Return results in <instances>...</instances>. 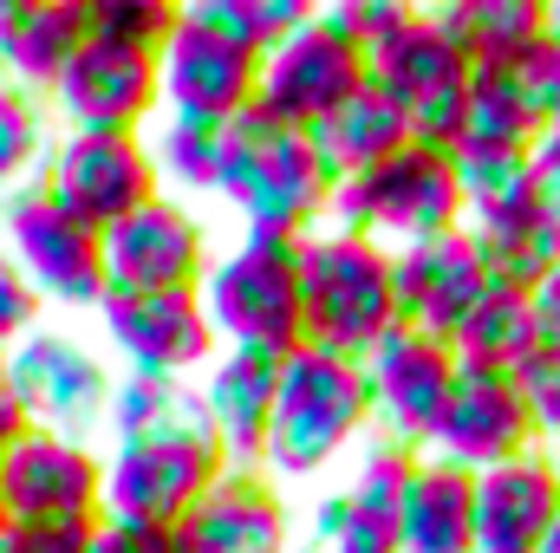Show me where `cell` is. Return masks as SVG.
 I'll return each mask as SVG.
<instances>
[{
    "mask_svg": "<svg viewBox=\"0 0 560 553\" xmlns=\"http://www.w3.org/2000/svg\"><path fill=\"white\" fill-rule=\"evenodd\" d=\"M365 436H372V391H365L359 358H339L319 345H300L280 358L275 416H268V443H261V475L275 489L326 475Z\"/></svg>",
    "mask_w": 560,
    "mask_h": 553,
    "instance_id": "1",
    "label": "cell"
},
{
    "mask_svg": "<svg viewBox=\"0 0 560 553\" xmlns=\"http://www.w3.org/2000/svg\"><path fill=\"white\" fill-rule=\"evenodd\" d=\"M332 189H339V176H332V163L319 156V143L306 131H280L255 105L222 125V183H215V196L242 215V235L300 242V235L326 228Z\"/></svg>",
    "mask_w": 560,
    "mask_h": 553,
    "instance_id": "2",
    "label": "cell"
},
{
    "mask_svg": "<svg viewBox=\"0 0 560 553\" xmlns=\"http://www.w3.org/2000/svg\"><path fill=\"white\" fill-rule=\"evenodd\" d=\"M293 274H300V326L306 345L339 352V358H365L392 326H398V299H392V248L352 235V228H313L293 242Z\"/></svg>",
    "mask_w": 560,
    "mask_h": 553,
    "instance_id": "3",
    "label": "cell"
},
{
    "mask_svg": "<svg viewBox=\"0 0 560 553\" xmlns=\"http://www.w3.org/2000/svg\"><path fill=\"white\" fill-rule=\"evenodd\" d=\"M202 313L215 326L222 352H255V358H287L306 345L300 326V274H293V242L275 235H242L229 255L209 261L202 274Z\"/></svg>",
    "mask_w": 560,
    "mask_h": 553,
    "instance_id": "4",
    "label": "cell"
},
{
    "mask_svg": "<svg viewBox=\"0 0 560 553\" xmlns=\"http://www.w3.org/2000/svg\"><path fill=\"white\" fill-rule=\"evenodd\" d=\"M229 469L209 416H176L163 430H143L112 443L105 456V515L118 521H156V528H176L209 489L215 475Z\"/></svg>",
    "mask_w": 560,
    "mask_h": 553,
    "instance_id": "5",
    "label": "cell"
},
{
    "mask_svg": "<svg viewBox=\"0 0 560 553\" xmlns=\"http://www.w3.org/2000/svg\"><path fill=\"white\" fill-rule=\"evenodd\" d=\"M326 228H352L378 248H411V242L463 228V189L450 176V156L411 143L365 176H339Z\"/></svg>",
    "mask_w": 560,
    "mask_h": 553,
    "instance_id": "6",
    "label": "cell"
},
{
    "mask_svg": "<svg viewBox=\"0 0 560 553\" xmlns=\"http://www.w3.org/2000/svg\"><path fill=\"white\" fill-rule=\"evenodd\" d=\"M0 255L33 280L46 306H92L105 299V242L72 222L39 183L0 196Z\"/></svg>",
    "mask_w": 560,
    "mask_h": 553,
    "instance_id": "7",
    "label": "cell"
},
{
    "mask_svg": "<svg viewBox=\"0 0 560 553\" xmlns=\"http://www.w3.org/2000/svg\"><path fill=\"white\" fill-rule=\"evenodd\" d=\"M359 85H365V52L313 7V20L293 26L275 52L261 59L255 111L275 118L280 131H306V138H313Z\"/></svg>",
    "mask_w": 560,
    "mask_h": 553,
    "instance_id": "8",
    "label": "cell"
},
{
    "mask_svg": "<svg viewBox=\"0 0 560 553\" xmlns=\"http://www.w3.org/2000/svg\"><path fill=\"white\" fill-rule=\"evenodd\" d=\"M72 222H85L92 235L118 228L125 215H138L143 202L163 196L150 143L143 138H92V131H66L52 138L39 176H33Z\"/></svg>",
    "mask_w": 560,
    "mask_h": 553,
    "instance_id": "9",
    "label": "cell"
},
{
    "mask_svg": "<svg viewBox=\"0 0 560 553\" xmlns=\"http://www.w3.org/2000/svg\"><path fill=\"white\" fill-rule=\"evenodd\" d=\"M98 326H105V345L125 358V378L196 385L222 352L196 286L189 293H105Z\"/></svg>",
    "mask_w": 560,
    "mask_h": 553,
    "instance_id": "10",
    "label": "cell"
},
{
    "mask_svg": "<svg viewBox=\"0 0 560 553\" xmlns=\"http://www.w3.org/2000/svg\"><path fill=\"white\" fill-rule=\"evenodd\" d=\"M0 365H7V385H13L26 423H39V430H59V436L92 443V430L112 411V385H118V378H112V365H105L92 345H79L72 332L39 326V332L20 339Z\"/></svg>",
    "mask_w": 560,
    "mask_h": 553,
    "instance_id": "11",
    "label": "cell"
},
{
    "mask_svg": "<svg viewBox=\"0 0 560 553\" xmlns=\"http://www.w3.org/2000/svg\"><path fill=\"white\" fill-rule=\"evenodd\" d=\"M52 118L66 131H92V138H143L163 118V92H156V59L131 46H105L85 39L72 52V66L59 72V85L46 92Z\"/></svg>",
    "mask_w": 560,
    "mask_h": 553,
    "instance_id": "12",
    "label": "cell"
},
{
    "mask_svg": "<svg viewBox=\"0 0 560 553\" xmlns=\"http://www.w3.org/2000/svg\"><path fill=\"white\" fill-rule=\"evenodd\" d=\"M255 79H261V59L235 39H222L215 26H202L189 7L176 20V33L163 39L156 52V92H163V118H183V125H229L255 105Z\"/></svg>",
    "mask_w": 560,
    "mask_h": 553,
    "instance_id": "13",
    "label": "cell"
},
{
    "mask_svg": "<svg viewBox=\"0 0 560 553\" xmlns=\"http://www.w3.org/2000/svg\"><path fill=\"white\" fill-rule=\"evenodd\" d=\"M98 242H105V293H189L215 261L209 222L176 196L143 202Z\"/></svg>",
    "mask_w": 560,
    "mask_h": 553,
    "instance_id": "14",
    "label": "cell"
},
{
    "mask_svg": "<svg viewBox=\"0 0 560 553\" xmlns=\"http://www.w3.org/2000/svg\"><path fill=\"white\" fill-rule=\"evenodd\" d=\"M365 391H372V436H392L405 449H430V430L450 404V378H456V352L430 332L392 326L365 358Z\"/></svg>",
    "mask_w": 560,
    "mask_h": 553,
    "instance_id": "15",
    "label": "cell"
},
{
    "mask_svg": "<svg viewBox=\"0 0 560 553\" xmlns=\"http://www.w3.org/2000/svg\"><path fill=\"white\" fill-rule=\"evenodd\" d=\"M0 489L13 521H98L105 515V456L79 436L26 423L0 456Z\"/></svg>",
    "mask_w": 560,
    "mask_h": 553,
    "instance_id": "16",
    "label": "cell"
},
{
    "mask_svg": "<svg viewBox=\"0 0 560 553\" xmlns=\"http://www.w3.org/2000/svg\"><path fill=\"white\" fill-rule=\"evenodd\" d=\"M535 449V423L522 411V391L509 372H489V365H469L456 358V378H450V404L430 430V449L436 462H456L469 475L495 469V462H515Z\"/></svg>",
    "mask_w": 560,
    "mask_h": 553,
    "instance_id": "17",
    "label": "cell"
},
{
    "mask_svg": "<svg viewBox=\"0 0 560 553\" xmlns=\"http://www.w3.org/2000/svg\"><path fill=\"white\" fill-rule=\"evenodd\" d=\"M482 293H489V268H482L469 228L392 248V299H398V326H411V332H430L450 345Z\"/></svg>",
    "mask_w": 560,
    "mask_h": 553,
    "instance_id": "18",
    "label": "cell"
},
{
    "mask_svg": "<svg viewBox=\"0 0 560 553\" xmlns=\"http://www.w3.org/2000/svg\"><path fill=\"white\" fill-rule=\"evenodd\" d=\"M183 553H293V508L261 469H222L215 489L176 521Z\"/></svg>",
    "mask_w": 560,
    "mask_h": 553,
    "instance_id": "19",
    "label": "cell"
},
{
    "mask_svg": "<svg viewBox=\"0 0 560 553\" xmlns=\"http://www.w3.org/2000/svg\"><path fill=\"white\" fill-rule=\"evenodd\" d=\"M560 521V462L528 449L476 475V553H535Z\"/></svg>",
    "mask_w": 560,
    "mask_h": 553,
    "instance_id": "20",
    "label": "cell"
},
{
    "mask_svg": "<svg viewBox=\"0 0 560 553\" xmlns=\"http://www.w3.org/2000/svg\"><path fill=\"white\" fill-rule=\"evenodd\" d=\"M359 52H365V79L385 85L392 98H405V111H411L418 98H430V92L469 85V72H476V66L456 52V39L443 33L436 7H411V0H398L392 20H385Z\"/></svg>",
    "mask_w": 560,
    "mask_h": 553,
    "instance_id": "21",
    "label": "cell"
},
{
    "mask_svg": "<svg viewBox=\"0 0 560 553\" xmlns=\"http://www.w3.org/2000/svg\"><path fill=\"white\" fill-rule=\"evenodd\" d=\"M463 228H469V242H476V255H482V268H489L495 286L535 293L560 268V228L541 215V202L528 196V183H515V189L463 209Z\"/></svg>",
    "mask_w": 560,
    "mask_h": 553,
    "instance_id": "22",
    "label": "cell"
},
{
    "mask_svg": "<svg viewBox=\"0 0 560 553\" xmlns=\"http://www.w3.org/2000/svg\"><path fill=\"white\" fill-rule=\"evenodd\" d=\"M275 385H280V365L275 358H255V352H215V365L196 378V404L209 416L229 469H261Z\"/></svg>",
    "mask_w": 560,
    "mask_h": 553,
    "instance_id": "23",
    "label": "cell"
},
{
    "mask_svg": "<svg viewBox=\"0 0 560 553\" xmlns=\"http://www.w3.org/2000/svg\"><path fill=\"white\" fill-rule=\"evenodd\" d=\"M85 39V0H0V79L33 98L59 85Z\"/></svg>",
    "mask_w": 560,
    "mask_h": 553,
    "instance_id": "24",
    "label": "cell"
},
{
    "mask_svg": "<svg viewBox=\"0 0 560 553\" xmlns=\"http://www.w3.org/2000/svg\"><path fill=\"white\" fill-rule=\"evenodd\" d=\"M398 553H476V475L456 462L418 456L398 521H392Z\"/></svg>",
    "mask_w": 560,
    "mask_h": 553,
    "instance_id": "25",
    "label": "cell"
},
{
    "mask_svg": "<svg viewBox=\"0 0 560 553\" xmlns=\"http://www.w3.org/2000/svg\"><path fill=\"white\" fill-rule=\"evenodd\" d=\"M319 156L332 163V176H365V169H378V163H392L398 150H411V111H405V98H392L385 85H359L319 131Z\"/></svg>",
    "mask_w": 560,
    "mask_h": 553,
    "instance_id": "26",
    "label": "cell"
},
{
    "mask_svg": "<svg viewBox=\"0 0 560 553\" xmlns=\"http://www.w3.org/2000/svg\"><path fill=\"white\" fill-rule=\"evenodd\" d=\"M436 20L456 39V52L482 72L509 66L522 46L548 33V0H436Z\"/></svg>",
    "mask_w": 560,
    "mask_h": 553,
    "instance_id": "27",
    "label": "cell"
},
{
    "mask_svg": "<svg viewBox=\"0 0 560 553\" xmlns=\"http://www.w3.org/2000/svg\"><path fill=\"white\" fill-rule=\"evenodd\" d=\"M450 352L469 358V365H489V372H515L528 352H541L535 299H528L522 286H495V280H489V293H482V299L469 306V319L456 326Z\"/></svg>",
    "mask_w": 560,
    "mask_h": 553,
    "instance_id": "28",
    "label": "cell"
},
{
    "mask_svg": "<svg viewBox=\"0 0 560 553\" xmlns=\"http://www.w3.org/2000/svg\"><path fill=\"white\" fill-rule=\"evenodd\" d=\"M150 163L163 196L189 202V196H215L222 183V131L215 125H183V118H156L150 125Z\"/></svg>",
    "mask_w": 560,
    "mask_h": 553,
    "instance_id": "29",
    "label": "cell"
},
{
    "mask_svg": "<svg viewBox=\"0 0 560 553\" xmlns=\"http://www.w3.org/2000/svg\"><path fill=\"white\" fill-rule=\"evenodd\" d=\"M463 138L469 143H495V150H515V156H528L535 143L548 138V125L509 92V79L495 72V66H482V72H469V98H463ZM456 138V143H463Z\"/></svg>",
    "mask_w": 560,
    "mask_h": 553,
    "instance_id": "30",
    "label": "cell"
},
{
    "mask_svg": "<svg viewBox=\"0 0 560 553\" xmlns=\"http://www.w3.org/2000/svg\"><path fill=\"white\" fill-rule=\"evenodd\" d=\"M183 7H189L202 26H215L222 39L248 46L255 59H268L293 26L313 20V0H183Z\"/></svg>",
    "mask_w": 560,
    "mask_h": 553,
    "instance_id": "31",
    "label": "cell"
},
{
    "mask_svg": "<svg viewBox=\"0 0 560 553\" xmlns=\"http://www.w3.org/2000/svg\"><path fill=\"white\" fill-rule=\"evenodd\" d=\"M46 150H52V138H46V105L33 92H20V85L0 79V196L26 189L39 176Z\"/></svg>",
    "mask_w": 560,
    "mask_h": 553,
    "instance_id": "32",
    "label": "cell"
},
{
    "mask_svg": "<svg viewBox=\"0 0 560 553\" xmlns=\"http://www.w3.org/2000/svg\"><path fill=\"white\" fill-rule=\"evenodd\" d=\"M183 0H85V26L105 46H131V52H163V39L176 33Z\"/></svg>",
    "mask_w": 560,
    "mask_h": 553,
    "instance_id": "33",
    "label": "cell"
},
{
    "mask_svg": "<svg viewBox=\"0 0 560 553\" xmlns=\"http://www.w3.org/2000/svg\"><path fill=\"white\" fill-rule=\"evenodd\" d=\"M196 385H163V378H118L112 385V411H105V430L112 443L125 436H143V430H163L176 416H196Z\"/></svg>",
    "mask_w": 560,
    "mask_h": 553,
    "instance_id": "34",
    "label": "cell"
},
{
    "mask_svg": "<svg viewBox=\"0 0 560 553\" xmlns=\"http://www.w3.org/2000/svg\"><path fill=\"white\" fill-rule=\"evenodd\" d=\"M443 156H450V176H456V189H463V209H476V202H489V196L528 183V156L495 150V143H469L463 138V143H450Z\"/></svg>",
    "mask_w": 560,
    "mask_h": 553,
    "instance_id": "35",
    "label": "cell"
},
{
    "mask_svg": "<svg viewBox=\"0 0 560 553\" xmlns=\"http://www.w3.org/2000/svg\"><path fill=\"white\" fill-rule=\"evenodd\" d=\"M502 79H509V92L541 118V125H555L560 118V39L555 33H541L535 46H522L509 66H495Z\"/></svg>",
    "mask_w": 560,
    "mask_h": 553,
    "instance_id": "36",
    "label": "cell"
},
{
    "mask_svg": "<svg viewBox=\"0 0 560 553\" xmlns=\"http://www.w3.org/2000/svg\"><path fill=\"white\" fill-rule=\"evenodd\" d=\"M509 378H515L522 411H528V423H535V443H555V436H560V345L528 352Z\"/></svg>",
    "mask_w": 560,
    "mask_h": 553,
    "instance_id": "37",
    "label": "cell"
},
{
    "mask_svg": "<svg viewBox=\"0 0 560 553\" xmlns=\"http://www.w3.org/2000/svg\"><path fill=\"white\" fill-rule=\"evenodd\" d=\"M39 313H46V299L33 293V280L0 255V358H7L20 339H33V332H39Z\"/></svg>",
    "mask_w": 560,
    "mask_h": 553,
    "instance_id": "38",
    "label": "cell"
},
{
    "mask_svg": "<svg viewBox=\"0 0 560 553\" xmlns=\"http://www.w3.org/2000/svg\"><path fill=\"white\" fill-rule=\"evenodd\" d=\"M98 521H7L0 553H92Z\"/></svg>",
    "mask_w": 560,
    "mask_h": 553,
    "instance_id": "39",
    "label": "cell"
},
{
    "mask_svg": "<svg viewBox=\"0 0 560 553\" xmlns=\"http://www.w3.org/2000/svg\"><path fill=\"white\" fill-rule=\"evenodd\" d=\"M92 553H183V548H176V528L98 515V528H92Z\"/></svg>",
    "mask_w": 560,
    "mask_h": 553,
    "instance_id": "40",
    "label": "cell"
},
{
    "mask_svg": "<svg viewBox=\"0 0 560 553\" xmlns=\"http://www.w3.org/2000/svg\"><path fill=\"white\" fill-rule=\"evenodd\" d=\"M528 196L541 202V215L560 228V138H541L528 150Z\"/></svg>",
    "mask_w": 560,
    "mask_h": 553,
    "instance_id": "41",
    "label": "cell"
},
{
    "mask_svg": "<svg viewBox=\"0 0 560 553\" xmlns=\"http://www.w3.org/2000/svg\"><path fill=\"white\" fill-rule=\"evenodd\" d=\"M339 528H346V495H319V508H313V521H306V548L332 553Z\"/></svg>",
    "mask_w": 560,
    "mask_h": 553,
    "instance_id": "42",
    "label": "cell"
},
{
    "mask_svg": "<svg viewBox=\"0 0 560 553\" xmlns=\"http://www.w3.org/2000/svg\"><path fill=\"white\" fill-rule=\"evenodd\" d=\"M528 299H535V326H541V345H560V268L541 280Z\"/></svg>",
    "mask_w": 560,
    "mask_h": 553,
    "instance_id": "43",
    "label": "cell"
},
{
    "mask_svg": "<svg viewBox=\"0 0 560 553\" xmlns=\"http://www.w3.org/2000/svg\"><path fill=\"white\" fill-rule=\"evenodd\" d=\"M20 430H26V411H20V398H13V385H7V365H0V456L20 443Z\"/></svg>",
    "mask_w": 560,
    "mask_h": 553,
    "instance_id": "44",
    "label": "cell"
},
{
    "mask_svg": "<svg viewBox=\"0 0 560 553\" xmlns=\"http://www.w3.org/2000/svg\"><path fill=\"white\" fill-rule=\"evenodd\" d=\"M535 553H560V521H555V528H548V541H541V548H535Z\"/></svg>",
    "mask_w": 560,
    "mask_h": 553,
    "instance_id": "45",
    "label": "cell"
},
{
    "mask_svg": "<svg viewBox=\"0 0 560 553\" xmlns=\"http://www.w3.org/2000/svg\"><path fill=\"white\" fill-rule=\"evenodd\" d=\"M548 33L560 39V0H548Z\"/></svg>",
    "mask_w": 560,
    "mask_h": 553,
    "instance_id": "46",
    "label": "cell"
},
{
    "mask_svg": "<svg viewBox=\"0 0 560 553\" xmlns=\"http://www.w3.org/2000/svg\"><path fill=\"white\" fill-rule=\"evenodd\" d=\"M7 521H13V515H7V489H0V528H7Z\"/></svg>",
    "mask_w": 560,
    "mask_h": 553,
    "instance_id": "47",
    "label": "cell"
},
{
    "mask_svg": "<svg viewBox=\"0 0 560 553\" xmlns=\"http://www.w3.org/2000/svg\"><path fill=\"white\" fill-rule=\"evenodd\" d=\"M548 138H560V118H555V125H548Z\"/></svg>",
    "mask_w": 560,
    "mask_h": 553,
    "instance_id": "48",
    "label": "cell"
}]
</instances>
